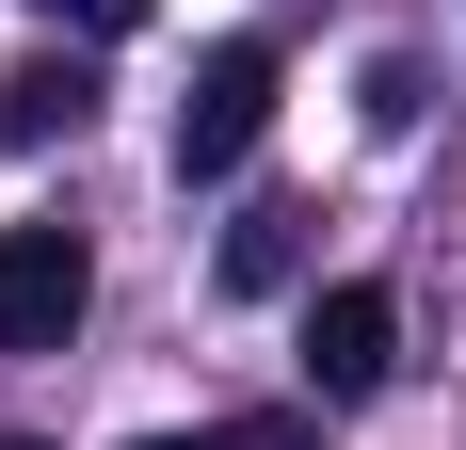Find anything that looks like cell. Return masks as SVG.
Here are the masks:
<instances>
[{"instance_id": "cell-2", "label": "cell", "mask_w": 466, "mask_h": 450, "mask_svg": "<svg viewBox=\"0 0 466 450\" xmlns=\"http://www.w3.org/2000/svg\"><path fill=\"white\" fill-rule=\"evenodd\" d=\"M96 306V241L81 225H0V354H65Z\"/></svg>"}, {"instance_id": "cell-1", "label": "cell", "mask_w": 466, "mask_h": 450, "mask_svg": "<svg viewBox=\"0 0 466 450\" xmlns=\"http://www.w3.org/2000/svg\"><path fill=\"white\" fill-rule=\"evenodd\" d=\"M274 33H209L193 48V97H177V178H226V161H258V129H274Z\"/></svg>"}, {"instance_id": "cell-8", "label": "cell", "mask_w": 466, "mask_h": 450, "mask_svg": "<svg viewBox=\"0 0 466 450\" xmlns=\"http://www.w3.org/2000/svg\"><path fill=\"white\" fill-rule=\"evenodd\" d=\"M0 450H33V435H0Z\"/></svg>"}, {"instance_id": "cell-7", "label": "cell", "mask_w": 466, "mask_h": 450, "mask_svg": "<svg viewBox=\"0 0 466 450\" xmlns=\"http://www.w3.org/2000/svg\"><path fill=\"white\" fill-rule=\"evenodd\" d=\"M129 450H258V435H129Z\"/></svg>"}, {"instance_id": "cell-4", "label": "cell", "mask_w": 466, "mask_h": 450, "mask_svg": "<svg viewBox=\"0 0 466 450\" xmlns=\"http://www.w3.org/2000/svg\"><path fill=\"white\" fill-rule=\"evenodd\" d=\"M81 129H96V65L81 48H33L0 81V145H81Z\"/></svg>"}, {"instance_id": "cell-6", "label": "cell", "mask_w": 466, "mask_h": 450, "mask_svg": "<svg viewBox=\"0 0 466 450\" xmlns=\"http://www.w3.org/2000/svg\"><path fill=\"white\" fill-rule=\"evenodd\" d=\"M48 16H81V33H145L161 0H48Z\"/></svg>"}, {"instance_id": "cell-5", "label": "cell", "mask_w": 466, "mask_h": 450, "mask_svg": "<svg viewBox=\"0 0 466 450\" xmlns=\"http://www.w3.org/2000/svg\"><path fill=\"white\" fill-rule=\"evenodd\" d=\"M306 273V210H241L226 225V290H289Z\"/></svg>"}, {"instance_id": "cell-3", "label": "cell", "mask_w": 466, "mask_h": 450, "mask_svg": "<svg viewBox=\"0 0 466 450\" xmlns=\"http://www.w3.org/2000/svg\"><path fill=\"white\" fill-rule=\"evenodd\" d=\"M386 370H402V306H386L370 273L306 290V403H370Z\"/></svg>"}]
</instances>
